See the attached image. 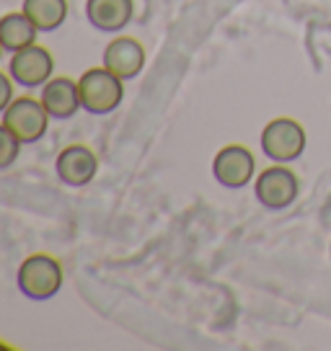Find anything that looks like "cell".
<instances>
[{
    "label": "cell",
    "instance_id": "cell-1",
    "mask_svg": "<svg viewBox=\"0 0 331 351\" xmlns=\"http://www.w3.org/2000/svg\"><path fill=\"white\" fill-rule=\"evenodd\" d=\"M78 90L83 111L104 117L111 114L124 99V80L109 73L106 67H91L78 77Z\"/></svg>",
    "mask_w": 331,
    "mask_h": 351
},
{
    "label": "cell",
    "instance_id": "cell-2",
    "mask_svg": "<svg viewBox=\"0 0 331 351\" xmlns=\"http://www.w3.org/2000/svg\"><path fill=\"white\" fill-rule=\"evenodd\" d=\"M62 266L57 258L47 256V253H34L26 261L19 266V289H21L23 297L29 300H52V297L62 289Z\"/></svg>",
    "mask_w": 331,
    "mask_h": 351
},
{
    "label": "cell",
    "instance_id": "cell-3",
    "mask_svg": "<svg viewBox=\"0 0 331 351\" xmlns=\"http://www.w3.org/2000/svg\"><path fill=\"white\" fill-rule=\"evenodd\" d=\"M49 114H47L45 104L36 99H13L11 106L3 111V124L21 140V145H32L42 140L49 124Z\"/></svg>",
    "mask_w": 331,
    "mask_h": 351
},
{
    "label": "cell",
    "instance_id": "cell-4",
    "mask_svg": "<svg viewBox=\"0 0 331 351\" xmlns=\"http://www.w3.org/2000/svg\"><path fill=\"white\" fill-rule=\"evenodd\" d=\"M262 150L275 163H290L306 150V130L295 119H275L262 132Z\"/></svg>",
    "mask_w": 331,
    "mask_h": 351
},
{
    "label": "cell",
    "instance_id": "cell-5",
    "mask_svg": "<svg viewBox=\"0 0 331 351\" xmlns=\"http://www.w3.org/2000/svg\"><path fill=\"white\" fill-rule=\"evenodd\" d=\"M300 191L298 176L285 165H272L259 173L254 184V194L259 204L266 209H285L290 207Z\"/></svg>",
    "mask_w": 331,
    "mask_h": 351
},
{
    "label": "cell",
    "instance_id": "cell-6",
    "mask_svg": "<svg viewBox=\"0 0 331 351\" xmlns=\"http://www.w3.org/2000/svg\"><path fill=\"white\" fill-rule=\"evenodd\" d=\"M55 73V60L49 55L47 47L32 44L26 49H19L11 55V65H8V75L13 83L21 88H39Z\"/></svg>",
    "mask_w": 331,
    "mask_h": 351
},
{
    "label": "cell",
    "instance_id": "cell-7",
    "mask_svg": "<svg viewBox=\"0 0 331 351\" xmlns=\"http://www.w3.org/2000/svg\"><path fill=\"white\" fill-rule=\"evenodd\" d=\"M254 155L243 145H228L212 160V176L225 189H243L254 178Z\"/></svg>",
    "mask_w": 331,
    "mask_h": 351
},
{
    "label": "cell",
    "instance_id": "cell-8",
    "mask_svg": "<svg viewBox=\"0 0 331 351\" xmlns=\"http://www.w3.org/2000/svg\"><path fill=\"white\" fill-rule=\"evenodd\" d=\"M55 171H57V178H60L62 184H67V186H73V189H80V186H89L91 181L96 178L99 160H96V155L91 153L89 147H83V145H70V147H65L62 153L57 155Z\"/></svg>",
    "mask_w": 331,
    "mask_h": 351
},
{
    "label": "cell",
    "instance_id": "cell-9",
    "mask_svg": "<svg viewBox=\"0 0 331 351\" xmlns=\"http://www.w3.org/2000/svg\"><path fill=\"white\" fill-rule=\"evenodd\" d=\"M104 67L122 80H133L145 67V47L133 36H117L104 49Z\"/></svg>",
    "mask_w": 331,
    "mask_h": 351
},
{
    "label": "cell",
    "instance_id": "cell-10",
    "mask_svg": "<svg viewBox=\"0 0 331 351\" xmlns=\"http://www.w3.org/2000/svg\"><path fill=\"white\" fill-rule=\"evenodd\" d=\"M39 101L45 104L47 114L52 119H70L83 109L78 80H70V77H49L42 86V99Z\"/></svg>",
    "mask_w": 331,
    "mask_h": 351
},
{
    "label": "cell",
    "instance_id": "cell-11",
    "mask_svg": "<svg viewBox=\"0 0 331 351\" xmlns=\"http://www.w3.org/2000/svg\"><path fill=\"white\" fill-rule=\"evenodd\" d=\"M135 16L133 0H86V19L96 32L117 34Z\"/></svg>",
    "mask_w": 331,
    "mask_h": 351
},
{
    "label": "cell",
    "instance_id": "cell-12",
    "mask_svg": "<svg viewBox=\"0 0 331 351\" xmlns=\"http://www.w3.org/2000/svg\"><path fill=\"white\" fill-rule=\"evenodd\" d=\"M36 34L39 29L32 23V19L23 11L16 13H5L0 19V47L3 52H19V49H26L36 44Z\"/></svg>",
    "mask_w": 331,
    "mask_h": 351
},
{
    "label": "cell",
    "instance_id": "cell-13",
    "mask_svg": "<svg viewBox=\"0 0 331 351\" xmlns=\"http://www.w3.org/2000/svg\"><path fill=\"white\" fill-rule=\"evenodd\" d=\"M21 11L39 32H55L67 19V0H23Z\"/></svg>",
    "mask_w": 331,
    "mask_h": 351
},
{
    "label": "cell",
    "instance_id": "cell-14",
    "mask_svg": "<svg viewBox=\"0 0 331 351\" xmlns=\"http://www.w3.org/2000/svg\"><path fill=\"white\" fill-rule=\"evenodd\" d=\"M19 153H21V140L5 124H0V171L11 168L19 160Z\"/></svg>",
    "mask_w": 331,
    "mask_h": 351
},
{
    "label": "cell",
    "instance_id": "cell-15",
    "mask_svg": "<svg viewBox=\"0 0 331 351\" xmlns=\"http://www.w3.org/2000/svg\"><path fill=\"white\" fill-rule=\"evenodd\" d=\"M13 101V77L0 73V114L11 106Z\"/></svg>",
    "mask_w": 331,
    "mask_h": 351
},
{
    "label": "cell",
    "instance_id": "cell-16",
    "mask_svg": "<svg viewBox=\"0 0 331 351\" xmlns=\"http://www.w3.org/2000/svg\"><path fill=\"white\" fill-rule=\"evenodd\" d=\"M0 55H3V47H0Z\"/></svg>",
    "mask_w": 331,
    "mask_h": 351
}]
</instances>
